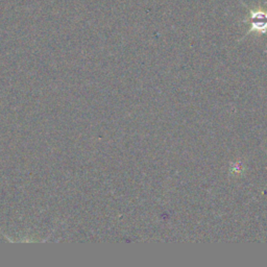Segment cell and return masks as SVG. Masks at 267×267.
Here are the masks:
<instances>
[{"label":"cell","instance_id":"6da1fadb","mask_svg":"<svg viewBox=\"0 0 267 267\" xmlns=\"http://www.w3.org/2000/svg\"><path fill=\"white\" fill-rule=\"evenodd\" d=\"M250 23L249 33L266 34L267 33V9L261 6L252 8L246 20Z\"/></svg>","mask_w":267,"mask_h":267}]
</instances>
